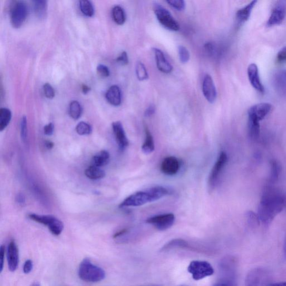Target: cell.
<instances>
[{
	"instance_id": "cell-56",
	"label": "cell",
	"mask_w": 286,
	"mask_h": 286,
	"mask_svg": "<svg viewBox=\"0 0 286 286\" xmlns=\"http://www.w3.org/2000/svg\"><path fill=\"white\" fill-rule=\"evenodd\" d=\"M183 286H185V285H183Z\"/></svg>"
},
{
	"instance_id": "cell-49",
	"label": "cell",
	"mask_w": 286,
	"mask_h": 286,
	"mask_svg": "<svg viewBox=\"0 0 286 286\" xmlns=\"http://www.w3.org/2000/svg\"><path fill=\"white\" fill-rule=\"evenodd\" d=\"M82 91L84 93V94H87L90 91V88L88 86L86 85H83L81 87Z\"/></svg>"
},
{
	"instance_id": "cell-19",
	"label": "cell",
	"mask_w": 286,
	"mask_h": 286,
	"mask_svg": "<svg viewBox=\"0 0 286 286\" xmlns=\"http://www.w3.org/2000/svg\"><path fill=\"white\" fill-rule=\"evenodd\" d=\"M257 1L251 2L246 7L238 10L236 13V19L239 25H242L250 18L251 14Z\"/></svg>"
},
{
	"instance_id": "cell-41",
	"label": "cell",
	"mask_w": 286,
	"mask_h": 286,
	"mask_svg": "<svg viewBox=\"0 0 286 286\" xmlns=\"http://www.w3.org/2000/svg\"><path fill=\"white\" fill-rule=\"evenodd\" d=\"M204 48H205L206 53L209 56H214L217 55L216 54V53L217 51V46L213 43H207L204 46Z\"/></svg>"
},
{
	"instance_id": "cell-8",
	"label": "cell",
	"mask_w": 286,
	"mask_h": 286,
	"mask_svg": "<svg viewBox=\"0 0 286 286\" xmlns=\"http://www.w3.org/2000/svg\"><path fill=\"white\" fill-rule=\"evenodd\" d=\"M270 281L268 272L264 268H255L247 274L245 286H268Z\"/></svg>"
},
{
	"instance_id": "cell-54",
	"label": "cell",
	"mask_w": 286,
	"mask_h": 286,
	"mask_svg": "<svg viewBox=\"0 0 286 286\" xmlns=\"http://www.w3.org/2000/svg\"><path fill=\"white\" fill-rule=\"evenodd\" d=\"M33 286H41L39 283L34 284Z\"/></svg>"
},
{
	"instance_id": "cell-42",
	"label": "cell",
	"mask_w": 286,
	"mask_h": 286,
	"mask_svg": "<svg viewBox=\"0 0 286 286\" xmlns=\"http://www.w3.org/2000/svg\"><path fill=\"white\" fill-rule=\"evenodd\" d=\"M116 61L122 66L127 65L129 63V58H128L127 53L126 51L122 52L117 58Z\"/></svg>"
},
{
	"instance_id": "cell-21",
	"label": "cell",
	"mask_w": 286,
	"mask_h": 286,
	"mask_svg": "<svg viewBox=\"0 0 286 286\" xmlns=\"http://www.w3.org/2000/svg\"><path fill=\"white\" fill-rule=\"evenodd\" d=\"M248 134L252 141L258 140L260 135L259 121L255 118L248 117Z\"/></svg>"
},
{
	"instance_id": "cell-47",
	"label": "cell",
	"mask_w": 286,
	"mask_h": 286,
	"mask_svg": "<svg viewBox=\"0 0 286 286\" xmlns=\"http://www.w3.org/2000/svg\"><path fill=\"white\" fill-rule=\"evenodd\" d=\"M155 112V107L154 105L151 104L150 106L146 109L144 112V116L146 118L150 117L153 115Z\"/></svg>"
},
{
	"instance_id": "cell-50",
	"label": "cell",
	"mask_w": 286,
	"mask_h": 286,
	"mask_svg": "<svg viewBox=\"0 0 286 286\" xmlns=\"http://www.w3.org/2000/svg\"><path fill=\"white\" fill-rule=\"evenodd\" d=\"M268 286H286V282L270 283Z\"/></svg>"
},
{
	"instance_id": "cell-16",
	"label": "cell",
	"mask_w": 286,
	"mask_h": 286,
	"mask_svg": "<svg viewBox=\"0 0 286 286\" xmlns=\"http://www.w3.org/2000/svg\"><path fill=\"white\" fill-rule=\"evenodd\" d=\"M202 92L206 100L210 103H214L217 98V92L213 79L211 75H205L202 83Z\"/></svg>"
},
{
	"instance_id": "cell-53",
	"label": "cell",
	"mask_w": 286,
	"mask_h": 286,
	"mask_svg": "<svg viewBox=\"0 0 286 286\" xmlns=\"http://www.w3.org/2000/svg\"><path fill=\"white\" fill-rule=\"evenodd\" d=\"M283 251H284V254L285 256H286V239H285V241L284 244Z\"/></svg>"
},
{
	"instance_id": "cell-46",
	"label": "cell",
	"mask_w": 286,
	"mask_h": 286,
	"mask_svg": "<svg viewBox=\"0 0 286 286\" xmlns=\"http://www.w3.org/2000/svg\"><path fill=\"white\" fill-rule=\"evenodd\" d=\"M55 126L52 123L46 125L44 127V133L46 136H50L54 133Z\"/></svg>"
},
{
	"instance_id": "cell-31",
	"label": "cell",
	"mask_w": 286,
	"mask_h": 286,
	"mask_svg": "<svg viewBox=\"0 0 286 286\" xmlns=\"http://www.w3.org/2000/svg\"><path fill=\"white\" fill-rule=\"evenodd\" d=\"M83 113V108L77 101H73L69 104V114L74 120L79 119Z\"/></svg>"
},
{
	"instance_id": "cell-44",
	"label": "cell",
	"mask_w": 286,
	"mask_h": 286,
	"mask_svg": "<svg viewBox=\"0 0 286 286\" xmlns=\"http://www.w3.org/2000/svg\"><path fill=\"white\" fill-rule=\"evenodd\" d=\"M33 268V262L31 259H28L25 261L24 266H23V272L25 274L30 273Z\"/></svg>"
},
{
	"instance_id": "cell-40",
	"label": "cell",
	"mask_w": 286,
	"mask_h": 286,
	"mask_svg": "<svg viewBox=\"0 0 286 286\" xmlns=\"http://www.w3.org/2000/svg\"><path fill=\"white\" fill-rule=\"evenodd\" d=\"M44 95L46 98L52 99L55 96V91L49 84H45L43 86Z\"/></svg>"
},
{
	"instance_id": "cell-27",
	"label": "cell",
	"mask_w": 286,
	"mask_h": 286,
	"mask_svg": "<svg viewBox=\"0 0 286 286\" xmlns=\"http://www.w3.org/2000/svg\"><path fill=\"white\" fill-rule=\"evenodd\" d=\"M110 160V154L107 150H102L93 157V165L101 167L107 165Z\"/></svg>"
},
{
	"instance_id": "cell-14",
	"label": "cell",
	"mask_w": 286,
	"mask_h": 286,
	"mask_svg": "<svg viewBox=\"0 0 286 286\" xmlns=\"http://www.w3.org/2000/svg\"><path fill=\"white\" fill-rule=\"evenodd\" d=\"M272 109V105L269 103H261L254 105L248 110V117L255 118L260 121L264 119L270 114Z\"/></svg>"
},
{
	"instance_id": "cell-33",
	"label": "cell",
	"mask_w": 286,
	"mask_h": 286,
	"mask_svg": "<svg viewBox=\"0 0 286 286\" xmlns=\"http://www.w3.org/2000/svg\"><path fill=\"white\" fill-rule=\"evenodd\" d=\"M136 75L140 81H144L148 79L149 75L144 64L139 62L137 64L136 68Z\"/></svg>"
},
{
	"instance_id": "cell-15",
	"label": "cell",
	"mask_w": 286,
	"mask_h": 286,
	"mask_svg": "<svg viewBox=\"0 0 286 286\" xmlns=\"http://www.w3.org/2000/svg\"><path fill=\"white\" fill-rule=\"evenodd\" d=\"M180 161L176 157H167L163 160L161 166V170L163 173L167 176H174L179 171Z\"/></svg>"
},
{
	"instance_id": "cell-38",
	"label": "cell",
	"mask_w": 286,
	"mask_h": 286,
	"mask_svg": "<svg viewBox=\"0 0 286 286\" xmlns=\"http://www.w3.org/2000/svg\"><path fill=\"white\" fill-rule=\"evenodd\" d=\"M167 3L175 10L183 11L185 8V3L183 0H169Z\"/></svg>"
},
{
	"instance_id": "cell-13",
	"label": "cell",
	"mask_w": 286,
	"mask_h": 286,
	"mask_svg": "<svg viewBox=\"0 0 286 286\" xmlns=\"http://www.w3.org/2000/svg\"><path fill=\"white\" fill-rule=\"evenodd\" d=\"M247 74L251 85L256 91L264 94L265 89L260 79L258 66L254 63L250 64L247 69Z\"/></svg>"
},
{
	"instance_id": "cell-10",
	"label": "cell",
	"mask_w": 286,
	"mask_h": 286,
	"mask_svg": "<svg viewBox=\"0 0 286 286\" xmlns=\"http://www.w3.org/2000/svg\"><path fill=\"white\" fill-rule=\"evenodd\" d=\"M227 160H228V158H227L226 153L224 151H221L218 160L212 168L209 178V185L212 189L217 185L221 172L225 166Z\"/></svg>"
},
{
	"instance_id": "cell-20",
	"label": "cell",
	"mask_w": 286,
	"mask_h": 286,
	"mask_svg": "<svg viewBox=\"0 0 286 286\" xmlns=\"http://www.w3.org/2000/svg\"><path fill=\"white\" fill-rule=\"evenodd\" d=\"M107 101L115 107H118L121 103V91L116 85L111 86L105 94Z\"/></svg>"
},
{
	"instance_id": "cell-4",
	"label": "cell",
	"mask_w": 286,
	"mask_h": 286,
	"mask_svg": "<svg viewBox=\"0 0 286 286\" xmlns=\"http://www.w3.org/2000/svg\"><path fill=\"white\" fill-rule=\"evenodd\" d=\"M28 217L37 223L47 226L50 231L55 236H60L64 229L62 222L54 216L30 214Z\"/></svg>"
},
{
	"instance_id": "cell-45",
	"label": "cell",
	"mask_w": 286,
	"mask_h": 286,
	"mask_svg": "<svg viewBox=\"0 0 286 286\" xmlns=\"http://www.w3.org/2000/svg\"><path fill=\"white\" fill-rule=\"evenodd\" d=\"M5 255V247L2 246L0 248V272H2L4 268V259Z\"/></svg>"
},
{
	"instance_id": "cell-23",
	"label": "cell",
	"mask_w": 286,
	"mask_h": 286,
	"mask_svg": "<svg viewBox=\"0 0 286 286\" xmlns=\"http://www.w3.org/2000/svg\"><path fill=\"white\" fill-rule=\"evenodd\" d=\"M33 3L35 14L40 19H44L47 14V2L45 0H35Z\"/></svg>"
},
{
	"instance_id": "cell-1",
	"label": "cell",
	"mask_w": 286,
	"mask_h": 286,
	"mask_svg": "<svg viewBox=\"0 0 286 286\" xmlns=\"http://www.w3.org/2000/svg\"><path fill=\"white\" fill-rule=\"evenodd\" d=\"M286 206V197L280 192L268 188L262 197L258 211L260 222L269 225L274 218Z\"/></svg>"
},
{
	"instance_id": "cell-6",
	"label": "cell",
	"mask_w": 286,
	"mask_h": 286,
	"mask_svg": "<svg viewBox=\"0 0 286 286\" xmlns=\"http://www.w3.org/2000/svg\"><path fill=\"white\" fill-rule=\"evenodd\" d=\"M188 271L195 281H200L211 276L214 273L211 264L207 262L201 261H192L188 267Z\"/></svg>"
},
{
	"instance_id": "cell-3",
	"label": "cell",
	"mask_w": 286,
	"mask_h": 286,
	"mask_svg": "<svg viewBox=\"0 0 286 286\" xmlns=\"http://www.w3.org/2000/svg\"><path fill=\"white\" fill-rule=\"evenodd\" d=\"M79 276L85 282L97 283L105 279L106 272L102 268L92 264L90 259L85 258L80 264Z\"/></svg>"
},
{
	"instance_id": "cell-55",
	"label": "cell",
	"mask_w": 286,
	"mask_h": 286,
	"mask_svg": "<svg viewBox=\"0 0 286 286\" xmlns=\"http://www.w3.org/2000/svg\"><path fill=\"white\" fill-rule=\"evenodd\" d=\"M147 286H160L159 285H147Z\"/></svg>"
},
{
	"instance_id": "cell-30",
	"label": "cell",
	"mask_w": 286,
	"mask_h": 286,
	"mask_svg": "<svg viewBox=\"0 0 286 286\" xmlns=\"http://www.w3.org/2000/svg\"><path fill=\"white\" fill-rule=\"evenodd\" d=\"M113 18L116 24L121 25L126 21L125 11L120 6H115L112 11Z\"/></svg>"
},
{
	"instance_id": "cell-37",
	"label": "cell",
	"mask_w": 286,
	"mask_h": 286,
	"mask_svg": "<svg viewBox=\"0 0 286 286\" xmlns=\"http://www.w3.org/2000/svg\"><path fill=\"white\" fill-rule=\"evenodd\" d=\"M248 224L252 227H255L260 224V220L258 215H256L253 212H248L247 213Z\"/></svg>"
},
{
	"instance_id": "cell-52",
	"label": "cell",
	"mask_w": 286,
	"mask_h": 286,
	"mask_svg": "<svg viewBox=\"0 0 286 286\" xmlns=\"http://www.w3.org/2000/svg\"><path fill=\"white\" fill-rule=\"evenodd\" d=\"M214 286H232V285L226 282H220L215 284Z\"/></svg>"
},
{
	"instance_id": "cell-28",
	"label": "cell",
	"mask_w": 286,
	"mask_h": 286,
	"mask_svg": "<svg viewBox=\"0 0 286 286\" xmlns=\"http://www.w3.org/2000/svg\"><path fill=\"white\" fill-rule=\"evenodd\" d=\"M271 166V175L270 178V182L271 184L276 183L281 172V166L276 160H272L270 161Z\"/></svg>"
},
{
	"instance_id": "cell-43",
	"label": "cell",
	"mask_w": 286,
	"mask_h": 286,
	"mask_svg": "<svg viewBox=\"0 0 286 286\" xmlns=\"http://www.w3.org/2000/svg\"><path fill=\"white\" fill-rule=\"evenodd\" d=\"M277 61L279 63L286 62V46L278 53L277 55Z\"/></svg>"
},
{
	"instance_id": "cell-39",
	"label": "cell",
	"mask_w": 286,
	"mask_h": 286,
	"mask_svg": "<svg viewBox=\"0 0 286 286\" xmlns=\"http://www.w3.org/2000/svg\"><path fill=\"white\" fill-rule=\"evenodd\" d=\"M97 73L99 77L103 79L107 78L109 76L110 70L107 66L100 64L97 67Z\"/></svg>"
},
{
	"instance_id": "cell-22",
	"label": "cell",
	"mask_w": 286,
	"mask_h": 286,
	"mask_svg": "<svg viewBox=\"0 0 286 286\" xmlns=\"http://www.w3.org/2000/svg\"><path fill=\"white\" fill-rule=\"evenodd\" d=\"M145 138L142 150L145 154L152 153L155 150V145L152 135L147 126H145Z\"/></svg>"
},
{
	"instance_id": "cell-36",
	"label": "cell",
	"mask_w": 286,
	"mask_h": 286,
	"mask_svg": "<svg viewBox=\"0 0 286 286\" xmlns=\"http://www.w3.org/2000/svg\"><path fill=\"white\" fill-rule=\"evenodd\" d=\"M20 135L23 142L26 143L28 138L27 119L25 116H23L20 124Z\"/></svg>"
},
{
	"instance_id": "cell-12",
	"label": "cell",
	"mask_w": 286,
	"mask_h": 286,
	"mask_svg": "<svg viewBox=\"0 0 286 286\" xmlns=\"http://www.w3.org/2000/svg\"><path fill=\"white\" fill-rule=\"evenodd\" d=\"M7 261L9 270L11 272H15L19 264V249L14 241H11L7 249Z\"/></svg>"
},
{
	"instance_id": "cell-17",
	"label": "cell",
	"mask_w": 286,
	"mask_h": 286,
	"mask_svg": "<svg viewBox=\"0 0 286 286\" xmlns=\"http://www.w3.org/2000/svg\"><path fill=\"white\" fill-rule=\"evenodd\" d=\"M113 130L119 149L124 150L129 144L125 132L120 121H116L112 124Z\"/></svg>"
},
{
	"instance_id": "cell-2",
	"label": "cell",
	"mask_w": 286,
	"mask_h": 286,
	"mask_svg": "<svg viewBox=\"0 0 286 286\" xmlns=\"http://www.w3.org/2000/svg\"><path fill=\"white\" fill-rule=\"evenodd\" d=\"M171 194L165 187L157 186L145 191L136 192L128 196L122 201L119 207H138L149 202H152Z\"/></svg>"
},
{
	"instance_id": "cell-25",
	"label": "cell",
	"mask_w": 286,
	"mask_h": 286,
	"mask_svg": "<svg viewBox=\"0 0 286 286\" xmlns=\"http://www.w3.org/2000/svg\"><path fill=\"white\" fill-rule=\"evenodd\" d=\"M189 247L188 242L182 239H175L169 241L163 246L161 251V252H167V251L177 248H186Z\"/></svg>"
},
{
	"instance_id": "cell-24",
	"label": "cell",
	"mask_w": 286,
	"mask_h": 286,
	"mask_svg": "<svg viewBox=\"0 0 286 286\" xmlns=\"http://www.w3.org/2000/svg\"><path fill=\"white\" fill-rule=\"evenodd\" d=\"M274 86L278 92L286 94V71H279L276 73L274 80Z\"/></svg>"
},
{
	"instance_id": "cell-32",
	"label": "cell",
	"mask_w": 286,
	"mask_h": 286,
	"mask_svg": "<svg viewBox=\"0 0 286 286\" xmlns=\"http://www.w3.org/2000/svg\"><path fill=\"white\" fill-rule=\"evenodd\" d=\"M80 8L85 15L88 17H92L95 14V9L92 3L87 0H82L79 2Z\"/></svg>"
},
{
	"instance_id": "cell-29",
	"label": "cell",
	"mask_w": 286,
	"mask_h": 286,
	"mask_svg": "<svg viewBox=\"0 0 286 286\" xmlns=\"http://www.w3.org/2000/svg\"><path fill=\"white\" fill-rule=\"evenodd\" d=\"M12 117L11 111L7 108L0 109V131L3 132L7 127Z\"/></svg>"
},
{
	"instance_id": "cell-51",
	"label": "cell",
	"mask_w": 286,
	"mask_h": 286,
	"mask_svg": "<svg viewBox=\"0 0 286 286\" xmlns=\"http://www.w3.org/2000/svg\"><path fill=\"white\" fill-rule=\"evenodd\" d=\"M45 146L48 149H51L54 147V143L50 141H47L45 142Z\"/></svg>"
},
{
	"instance_id": "cell-26",
	"label": "cell",
	"mask_w": 286,
	"mask_h": 286,
	"mask_svg": "<svg viewBox=\"0 0 286 286\" xmlns=\"http://www.w3.org/2000/svg\"><path fill=\"white\" fill-rule=\"evenodd\" d=\"M85 174L87 178L93 180L103 178L106 175L100 167L93 165L87 168L85 171Z\"/></svg>"
},
{
	"instance_id": "cell-9",
	"label": "cell",
	"mask_w": 286,
	"mask_h": 286,
	"mask_svg": "<svg viewBox=\"0 0 286 286\" xmlns=\"http://www.w3.org/2000/svg\"><path fill=\"white\" fill-rule=\"evenodd\" d=\"M175 216L172 213H167L154 216L146 220V223L153 225L160 231L168 230L173 225Z\"/></svg>"
},
{
	"instance_id": "cell-11",
	"label": "cell",
	"mask_w": 286,
	"mask_h": 286,
	"mask_svg": "<svg viewBox=\"0 0 286 286\" xmlns=\"http://www.w3.org/2000/svg\"><path fill=\"white\" fill-rule=\"evenodd\" d=\"M286 16V3L278 2L273 8L271 14L267 22L268 27L278 25L283 21Z\"/></svg>"
},
{
	"instance_id": "cell-48",
	"label": "cell",
	"mask_w": 286,
	"mask_h": 286,
	"mask_svg": "<svg viewBox=\"0 0 286 286\" xmlns=\"http://www.w3.org/2000/svg\"><path fill=\"white\" fill-rule=\"evenodd\" d=\"M16 201L19 205H24L25 203L26 198L24 194H17L16 197Z\"/></svg>"
},
{
	"instance_id": "cell-18",
	"label": "cell",
	"mask_w": 286,
	"mask_h": 286,
	"mask_svg": "<svg viewBox=\"0 0 286 286\" xmlns=\"http://www.w3.org/2000/svg\"><path fill=\"white\" fill-rule=\"evenodd\" d=\"M155 58L157 68L162 73H170L173 70V67L166 59L163 52L159 48L152 49Z\"/></svg>"
},
{
	"instance_id": "cell-35",
	"label": "cell",
	"mask_w": 286,
	"mask_h": 286,
	"mask_svg": "<svg viewBox=\"0 0 286 286\" xmlns=\"http://www.w3.org/2000/svg\"><path fill=\"white\" fill-rule=\"evenodd\" d=\"M178 49L180 62L183 63L188 62L190 58V54L188 49L183 45H179Z\"/></svg>"
},
{
	"instance_id": "cell-7",
	"label": "cell",
	"mask_w": 286,
	"mask_h": 286,
	"mask_svg": "<svg viewBox=\"0 0 286 286\" xmlns=\"http://www.w3.org/2000/svg\"><path fill=\"white\" fill-rule=\"evenodd\" d=\"M28 15V7L24 2H15L10 9V22L15 28H20L25 21Z\"/></svg>"
},
{
	"instance_id": "cell-34",
	"label": "cell",
	"mask_w": 286,
	"mask_h": 286,
	"mask_svg": "<svg viewBox=\"0 0 286 286\" xmlns=\"http://www.w3.org/2000/svg\"><path fill=\"white\" fill-rule=\"evenodd\" d=\"M75 131L80 136L89 135L92 133L91 126L84 121H81L75 127Z\"/></svg>"
},
{
	"instance_id": "cell-5",
	"label": "cell",
	"mask_w": 286,
	"mask_h": 286,
	"mask_svg": "<svg viewBox=\"0 0 286 286\" xmlns=\"http://www.w3.org/2000/svg\"><path fill=\"white\" fill-rule=\"evenodd\" d=\"M154 13L158 21L168 30L177 32L180 27L169 11L160 4L154 5Z\"/></svg>"
}]
</instances>
